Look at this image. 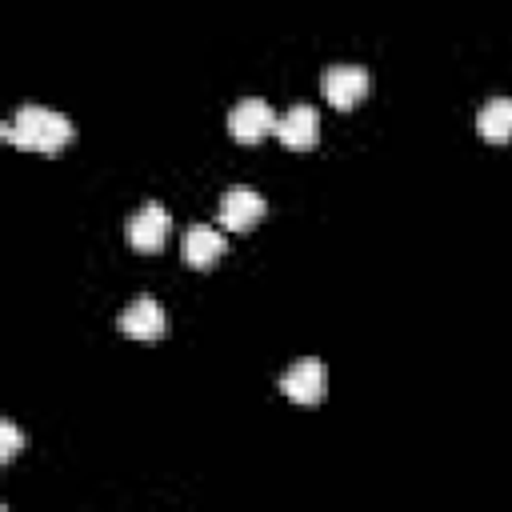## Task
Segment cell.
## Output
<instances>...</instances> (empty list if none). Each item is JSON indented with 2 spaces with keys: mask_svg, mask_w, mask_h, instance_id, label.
Masks as SVG:
<instances>
[{
  "mask_svg": "<svg viewBox=\"0 0 512 512\" xmlns=\"http://www.w3.org/2000/svg\"><path fill=\"white\" fill-rule=\"evenodd\" d=\"M0 136H4L8 144L24 148V152H60V148L76 136V128H72V120H68L64 112L28 104V108H20V112L0 128Z\"/></svg>",
  "mask_w": 512,
  "mask_h": 512,
  "instance_id": "obj_1",
  "label": "cell"
},
{
  "mask_svg": "<svg viewBox=\"0 0 512 512\" xmlns=\"http://www.w3.org/2000/svg\"><path fill=\"white\" fill-rule=\"evenodd\" d=\"M276 112H272V104L268 100H240L232 112H228V132H232V140H240V144H260L264 136H276Z\"/></svg>",
  "mask_w": 512,
  "mask_h": 512,
  "instance_id": "obj_2",
  "label": "cell"
},
{
  "mask_svg": "<svg viewBox=\"0 0 512 512\" xmlns=\"http://www.w3.org/2000/svg\"><path fill=\"white\" fill-rule=\"evenodd\" d=\"M280 392H284L288 400H296V404H320V400L328 396V368H324L320 360L304 356V360H296V364L280 376Z\"/></svg>",
  "mask_w": 512,
  "mask_h": 512,
  "instance_id": "obj_3",
  "label": "cell"
},
{
  "mask_svg": "<svg viewBox=\"0 0 512 512\" xmlns=\"http://www.w3.org/2000/svg\"><path fill=\"white\" fill-rule=\"evenodd\" d=\"M264 212H268L264 196H260L256 188H248V184H232V188L224 192V200H220V224H224L228 232H248V228H256V224L264 220Z\"/></svg>",
  "mask_w": 512,
  "mask_h": 512,
  "instance_id": "obj_4",
  "label": "cell"
},
{
  "mask_svg": "<svg viewBox=\"0 0 512 512\" xmlns=\"http://www.w3.org/2000/svg\"><path fill=\"white\" fill-rule=\"evenodd\" d=\"M368 96V72L360 64H332L324 72V100L340 112L356 108Z\"/></svg>",
  "mask_w": 512,
  "mask_h": 512,
  "instance_id": "obj_5",
  "label": "cell"
},
{
  "mask_svg": "<svg viewBox=\"0 0 512 512\" xmlns=\"http://www.w3.org/2000/svg\"><path fill=\"white\" fill-rule=\"evenodd\" d=\"M168 232H172V216H168V208H160V204H144V208L128 220V244H132L136 252H160L164 240H168Z\"/></svg>",
  "mask_w": 512,
  "mask_h": 512,
  "instance_id": "obj_6",
  "label": "cell"
},
{
  "mask_svg": "<svg viewBox=\"0 0 512 512\" xmlns=\"http://www.w3.org/2000/svg\"><path fill=\"white\" fill-rule=\"evenodd\" d=\"M120 332L124 336H132V340H160L164 332H168V316H164V308L152 300V296H136L124 312H120Z\"/></svg>",
  "mask_w": 512,
  "mask_h": 512,
  "instance_id": "obj_7",
  "label": "cell"
},
{
  "mask_svg": "<svg viewBox=\"0 0 512 512\" xmlns=\"http://www.w3.org/2000/svg\"><path fill=\"white\" fill-rule=\"evenodd\" d=\"M276 140L292 152H308L316 140H320V120H316V108L312 104H296L288 108L280 120H276Z\"/></svg>",
  "mask_w": 512,
  "mask_h": 512,
  "instance_id": "obj_8",
  "label": "cell"
},
{
  "mask_svg": "<svg viewBox=\"0 0 512 512\" xmlns=\"http://www.w3.org/2000/svg\"><path fill=\"white\" fill-rule=\"evenodd\" d=\"M224 252H228V244H224L220 228H208V224L188 228V236H184V264L188 268H212Z\"/></svg>",
  "mask_w": 512,
  "mask_h": 512,
  "instance_id": "obj_9",
  "label": "cell"
},
{
  "mask_svg": "<svg viewBox=\"0 0 512 512\" xmlns=\"http://www.w3.org/2000/svg\"><path fill=\"white\" fill-rule=\"evenodd\" d=\"M476 128H480V136L488 144H508L512 140V100L508 96L488 100L480 108V116H476Z\"/></svg>",
  "mask_w": 512,
  "mask_h": 512,
  "instance_id": "obj_10",
  "label": "cell"
},
{
  "mask_svg": "<svg viewBox=\"0 0 512 512\" xmlns=\"http://www.w3.org/2000/svg\"><path fill=\"white\" fill-rule=\"evenodd\" d=\"M20 448H24L20 428H16L12 420H0V460H4V464H12V460L20 456Z\"/></svg>",
  "mask_w": 512,
  "mask_h": 512,
  "instance_id": "obj_11",
  "label": "cell"
}]
</instances>
